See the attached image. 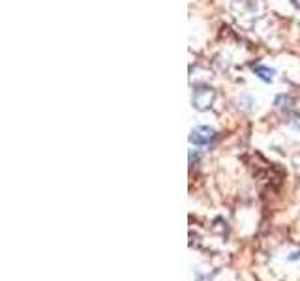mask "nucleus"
<instances>
[{
	"instance_id": "obj_1",
	"label": "nucleus",
	"mask_w": 300,
	"mask_h": 281,
	"mask_svg": "<svg viewBox=\"0 0 300 281\" xmlns=\"http://www.w3.org/2000/svg\"><path fill=\"white\" fill-rule=\"evenodd\" d=\"M214 99H216V90L212 87H207V85H199V87L193 88V97H191V103L197 111H207V109L212 107Z\"/></svg>"
},
{
	"instance_id": "obj_2",
	"label": "nucleus",
	"mask_w": 300,
	"mask_h": 281,
	"mask_svg": "<svg viewBox=\"0 0 300 281\" xmlns=\"http://www.w3.org/2000/svg\"><path fill=\"white\" fill-rule=\"evenodd\" d=\"M214 139H216V131L212 128H208V126H197L190 133V143L195 146L210 145Z\"/></svg>"
},
{
	"instance_id": "obj_3",
	"label": "nucleus",
	"mask_w": 300,
	"mask_h": 281,
	"mask_svg": "<svg viewBox=\"0 0 300 281\" xmlns=\"http://www.w3.org/2000/svg\"><path fill=\"white\" fill-rule=\"evenodd\" d=\"M253 71H255V75H259L263 81H267V83L272 81L274 75H276V71H274L272 68H267V66H257V68H253Z\"/></svg>"
}]
</instances>
